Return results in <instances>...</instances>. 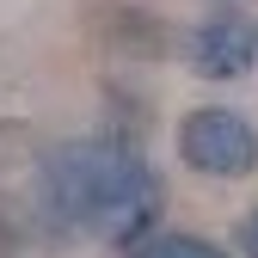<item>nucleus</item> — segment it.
Listing matches in <instances>:
<instances>
[{"instance_id": "nucleus-1", "label": "nucleus", "mask_w": 258, "mask_h": 258, "mask_svg": "<svg viewBox=\"0 0 258 258\" xmlns=\"http://www.w3.org/2000/svg\"><path fill=\"white\" fill-rule=\"evenodd\" d=\"M37 197L61 234H86V240L129 252L154 234L166 190H160V172L129 136H74V142L49 148L43 172H37Z\"/></svg>"}, {"instance_id": "nucleus-2", "label": "nucleus", "mask_w": 258, "mask_h": 258, "mask_svg": "<svg viewBox=\"0 0 258 258\" xmlns=\"http://www.w3.org/2000/svg\"><path fill=\"white\" fill-rule=\"evenodd\" d=\"M178 160H184V172L215 178V184L252 178L258 172V123L234 105H197L178 123Z\"/></svg>"}, {"instance_id": "nucleus-3", "label": "nucleus", "mask_w": 258, "mask_h": 258, "mask_svg": "<svg viewBox=\"0 0 258 258\" xmlns=\"http://www.w3.org/2000/svg\"><path fill=\"white\" fill-rule=\"evenodd\" d=\"M184 61L197 80H246L258 68V25L246 13H209L184 43Z\"/></svg>"}, {"instance_id": "nucleus-4", "label": "nucleus", "mask_w": 258, "mask_h": 258, "mask_svg": "<svg viewBox=\"0 0 258 258\" xmlns=\"http://www.w3.org/2000/svg\"><path fill=\"white\" fill-rule=\"evenodd\" d=\"M129 258H228V246L203 234H148L142 246H129Z\"/></svg>"}, {"instance_id": "nucleus-5", "label": "nucleus", "mask_w": 258, "mask_h": 258, "mask_svg": "<svg viewBox=\"0 0 258 258\" xmlns=\"http://www.w3.org/2000/svg\"><path fill=\"white\" fill-rule=\"evenodd\" d=\"M234 246H240V258H258V209H246V221H240Z\"/></svg>"}]
</instances>
